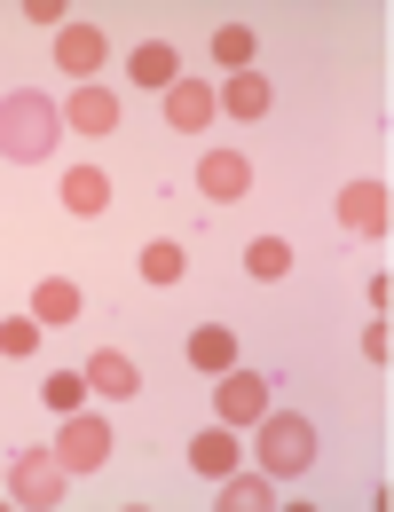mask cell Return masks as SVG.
<instances>
[{
  "label": "cell",
  "instance_id": "cell-21",
  "mask_svg": "<svg viewBox=\"0 0 394 512\" xmlns=\"http://www.w3.org/2000/svg\"><path fill=\"white\" fill-rule=\"evenodd\" d=\"M245 268H253L261 284H276V276L292 268V245H284V237H253V245H245Z\"/></svg>",
  "mask_w": 394,
  "mask_h": 512
},
{
  "label": "cell",
  "instance_id": "cell-19",
  "mask_svg": "<svg viewBox=\"0 0 394 512\" xmlns=\"http://www.w3.org/2000/svg\"><path fill=\"white\" fill-rule=\"evenodd\" d=\"M40 402H48L56 418H71V410L87 402V371H48V379H40Z\"/></svg>",
  "mask_w": 394,
  "mask_h": 512
},
{
  "label": "cell",
  "instance_id": "cell-15",
  "mask_svg": "<svg viewBox=\"0 0 394 512\" xmlns=\"http://www.w3.org/2000/svg\"><path fill=\"white\" fill-rule=\"evenodd\" d=\"M64 205L79 213V221H95V213L111 205V182H103L95 166H71V174H64Z\"/></svg>",
  "mask_w": 394,
  "mask_h": 512
},
{
  "label": "cell",
  "instance_id": "cell-7",
  "mask_svg": "<svg viewBox=\"0 0 394 512\" xmlns=\"http://www.w3.org/2000/svg\"><path fill=\"white\" fill-rule=\"evenodd\" d=\"M56 457H64V473H95V465L111 457V426H103V418H87V410H71Z\"/></svg>",
  "mask_w": 394,
  "mask_h": 512
},
{
  "label": "cell",
  "instance_id": "cell-20",
  "mask_svg": "<svg viewBox=\"0 0 394 512\" xmlns=\"http://www.w3.org/2000/svg\"><path fill=\"white\" fill-rule=\"evenodd\" d=\"M182 245H174V237H150V245H142V276H150V284H182Z\"/></svg>",
  "mask_w": 394,
  "mask_h": 512
},
{
  "label": "cell",
  "instance_id": "cell-4",
  "mask_svg": "<svg viewBox=\"0 0 394 512\" xmlns=\"http://www.w3.org/2000/svg\"><path fill=\"white\" fill-rule=\"evenodd\" d=\"M261 410H268V379L245 371V363H229L221 386H213V418H221V426H253Z\"/></svg>",
  "mask_w": 394,
  "mask_h": 512
},
{
  "label": "cell",
  "instance_id": "cell-8",
  "mask_svg": "<svg viewBox=\"0 0 394 512\" xmlns=\"http://www.w3.org/2000/svg\"><path fill=\"white\" fill-rule=\"evenodd\" d=\"M339 221H347L355 237H387V221H394L387 182H347V190H339Z\"/></svg>",
  "mask_w": 394,
  "mask_h": 512
},
{
  "label": "cell",
  "instance_id": "cell-18",
  "mask_svg": "<svg viewBox=\"0 0 394 512\" xmlns=\"http://www.w3.org/2000/svg\"><path fill=\"white\" fill-rule=\"evenodd\" d=\"M32 316H40V331H48V323H71V316H79V284L48 276V284L32 292Z\"/></svg>",
  "mask_w": 394,
  "mask_h": 512
},
{
  "label": "cell",
  "instance_id": "cell-9",
  "mask_svg": "<svg viewBox=\"0 0 394 512\" xmlns=\"http://www.w3.org/2000/svg\"><path fill=\"white\" fill-rule=\"evenodd\" d=\"M64 127H71V134H119V95H111L103 79L71 87V103H64Z\"/></svg>",
  "mask_w": 394,
  "mask_h": 512
},
{
  "label": "cell",
  "instance_id": "cell-1",
  "mask_svg": "<svg viewBox=\"0 0 394 512\" xmlns=\"http://www.w3.org/2000/svg\"><path fill=\"white\" fill-rule=\"evenodd\" d=\"M56 134H64V111H56L40 87H16V95H0V158H16V166H40V158L56 150Z\"/></svg>",
  "mask_w": 394,
  "mask_h": 512
},
{
  "label": "cell",
  "instance_id": "cell-12",
  "mask_svg": "<svg viewBox=\"0 0 394 512\" xmlns=\"http://www.w3.org/2000/svg\"><path fill=\"white\" fill-rule=\"evenodd\" d=\"M213 103H221L229 119H245V127H253V119L268 111V79H261V71H229V79L213 87Z\"/></svg>",
  "mask_w": 394,
  "mask_h": 512
},
{
  "label": "cell",
  "instance_id": "cell-16",
  "mask_svg": "<svg viewBox=\"0 0 394 512\" xmlns=\"http://www.w3.org/2000/svg\"><path fill=\"white\" fill-rule=\"evenodd\" d=\"M221 505L229 512H268L276 489H268V473H221Z\"/></svg>",
  "mask_w": 394,
  "mask_h": 512
},
{
  "label": "cell",
  "instance_id": "cell-22",
  "mask_svg": "<svg viewBox=\"0 0 394 512\" xmlns=\"http://www.w3.org/2000/svg\"><path fill=\"white\" fill-rule=\"evenodd\" d=\"M0 355H8V363L40 355V316H0Z\"/></svg>",
  "mask_w": 394,
  "mask_h": 512
},
{
  "label": "cell",
  "instance_id": "cell-10",
  "mask_svg": "<svg viewBox=\"0 0 394 512\" xmlns=\"http://www.w3.org/2000/svg\"><path fill=\"white\" fill-rule=\"evenodd\" d=\"M213 111H221V103H213V87H205V79H174V87H166V127L205 134V127H213Z\"/></svg>",
  "mask_w": 394,
  "mask_h": 512
},
{
  "label": "cell",
  "instance_id": "cell-14",
  "mask_svg": "<svg viewBox=\"0 0 394 512\" xmlns=\"http://www.w3.org/2000/svg\"><path fill=\"white\" fill-rule=\"evenodd\" d=\"M190 473H205V481L237 473V434H229V426H205V434H190Z\"/></svg>",
  "mask_w": 394,
  "mask_h": 512
},
{
  "label": "cell",
  "instance_id": "cell-3",
  "mask_svg": "<svg viewBox=\"0 0 394 512\" xmlns=\"http://www.w3.org/2000/svg\"><path fill=\"white\" fill-rule=\"evenodd\" d=\"M64 457H56V449H16V457H8V497H16V505L24 512H56L64 505Z\"/></svg>",
  "mask_w": 394,
  "mask_h": 512
},
{
  "label": "cell",
  "instance_id": "cell-17",
  "mask_svg": "<svg viewBox=\"0 0 394 512\" xmlns=\"http://www.w3.org/2000/svg\"><path fill=\"white\" fill-rule=\"evenodd\" d=\"M190 363L197 371H229V363H237V331H221V323L190 331Z\"/></svg>",
  "mask_w": 394,
  "mask_h": 512
},
{
  "label": "cell",
  "instance_id": "cell-11",
  "mask_svg": "<svg viewBox=\"0 0 394 512\" xmlns=\"http://www.w3.org/2000/svg\"><path fill=\"white\" fill-rule=\"evenodd\" d=\"M56 71H71V79L87 87V79L103 71V32H95V24H64V32H56Z\"/></svg>",
  "mask_w": 394,
  "mask_h": 512
},
{
  "label": "cell",
  "instance_id": "cell-25",
  "mask_svg": "<svg viewBox=\"0 0 394 512\" xmlns=\"http://www.w3.org/2000/svg\"><path fill=\"white\" fill-rule=\"evenodd\" d=\"M0 481H8V473H0Z\"/></svg>",
  "mask_w": 394,
  "mask_h": 512
},
{
  "label": "cell",
  "instance_id": "cell-5",
  "mask_svg": "<svg viewBox=\"0 0 394 512\" xmlns=\"http://www.w3.org/2000/svg\"><path fill=\"white\" fill-rule=\"evenodd\" d=\"M79 371H87V394H103V402H134L142 394V363H134L127 347H95Z\"/></svg>",
  "mask_w": 394,
  "mask_h": 512
},
{
  "label": "cell",
  "instance_id": "cell-24",
  "mask_svg": "<svg viewBox=\"0 0 394 512\" xmlns=\"http://www.w3.org/2000/svg\"><path fill=\"white\" fill-rule=\"evenodd\" d=\"M24 16H32V24H56V32H64V0H24Z\"/></svg>",
  "mask_w": 394,
  "mask_h": 512
},
{
  "label": "cell",
  "instance_id": "cell-13",
  "mask_svg": "<svg viewBox=\"0 0 394 512\" xmlns=\"http://www.w3.org/2000/svg\"><path fill=\"white\" fill-rule=\"evenodd\" d=\"M127 79H134V87H158V95H166V87L182 79V56H174L166 40H142V48L127 56Z\"/></svg>",
  "mask_w": 394,
  "mask_h": 512
},
{
  "label": "cell",
  "instance_id": "cell-23",
  "mask_svg": "<svg viewBox=\"0 0 394 512\" xmlns=\"http://www.w3.org/2000/svg\"><path fill=\"white\" fill-rule=\"evenodd\" d=\"M213 64L245 71V64H253V32H245V24H221V32H213Z\"/></svg>",
  "mask_w": 394,
  "mask_h": 512
},
{
  "label": "cell",
  "instance_id": "cell-6",
  "mask_svg": "<svg viewBox=\"0 0 394 512\" xmlns=\"http://www.w3.org/2000/svg\"><path fill=\"white\" fill-rule=\"evenodd\" d=\"M197 190L213 197V205L253 197V158H245V150H205V158H197Z\"/></svg>",
  "mask_w": 394,
  "mask_h": 512
},
{
  "label": "cell",
  "instance_id": "cell-2",
  "mask_svg": "<svg viewBox=\"0 0 394 512\" xmlns=\"http://www.w3.org/2000/svg\"><path fill=\"white\" fill-rule=\"evenodd\" d=\"M253 426H261L253 449H261V473H268V481H292V473L316 465V418H300V410H261Z\"/></svg>",
  "mask_w": 394,
  "mask_h": 512
}]
</instances>
